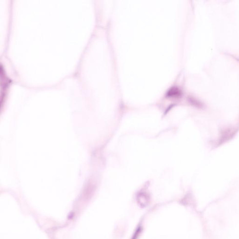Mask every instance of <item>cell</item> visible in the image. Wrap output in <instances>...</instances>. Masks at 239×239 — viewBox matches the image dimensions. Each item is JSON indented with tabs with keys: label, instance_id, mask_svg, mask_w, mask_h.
<instances>
[{
	"label": "cell",
	"instance_id": "obj_1",
	"mask_svg": "<svg viewBox=\"0 0 239 239\" xmlns=\"http://www.w3.org/2000/svg\"><path fill=\"white\" fill-rule=\"evenodd\" d=\"M181 94V91L178 87L174 86L168 91L166 95L170 98H177L180 96Z\"/></svg>",
	"mask_w": 239,
	"mask_h": 239
}]
</instances>
